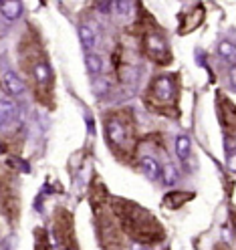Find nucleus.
Segmentation results:
<instances>
[{
  "label": "nucleus",
  "mask_w": 236,
  "mask_h": 250,
  "mask_svg": "<svg viewBox=\"0 0 236 250\" xmlns=\"http://www.w3.org/2000/svg\"><path fill=\"white\" fill-rule=\"evenodd\" d=\"M2 83L6 87V91L10 93V95H22L24 93V83L21 81V77L14 73V71H4L2 73Z\"/></svg>",
  "instance_id": "obj_1"
},
{
  "label": "nucleus",
  "mask_w": 236,
  "mask_h": 250,
  "mask_svg": "<svg viewBox=\"0 0 236 250\" xmlns=\"http://www.w3.org/2000/svg\"><path fill=\"white\" fill-rule=\"evenodd\" d=\"M0 14H2L6 21H17L22 14V4L19 0H6V2L0 4Z\"/></svg>",
  "instance_id": "obj_2"
},
{
  "label": "nucleus",
  "mask_w": 236,
  "mask_h": 250,
  "mask_svg": "<svg viewBox=\"0 0 236 250\" xmlns=\"http://www.w3.org/2000/svg\"><path fill=\"white\" fill-rule=\"evenodd\" d=\"M153 89H155V97H160L162 101H170L172 95H174V85H172L168 77H160V79L155 81Z\"/></svg>",
  "instance_id": "obj_3"
},
{
  "label": "nucleus",
  "mask_w": 236,
  "mask_h": 250,
  "mask_svg": "<svg viewBox=\"0 0 236 250\" xmlns=\"http://www.w3.org/2000/svg\"><path fill=\"white\" fill-rule=\"evenodd\" d=\"M107 135H109V139L115 144V146H121V144H125V137H128V133H125V127L119 123V121H109V125H107Z\"/></svg>",
  "instance_id": "obj_4"
},
{
  "label": "nucleus",
  "mask_w": 236,
  "mask_h": 250,
  "mask_svg": "<svg viewBox=\"0 0 236 250\" xmlns=\"http://www.w3.org/2000/svg\"><path fill=\"white\" fill-rule=\"evenodd\" d=\"M79 39H81V44H83L85 51H93V49H95L97 35H95V30H93L91 26H87V24L79 26Z\"/></svg>",
  "instance_id": "obj_5"
},
{
  "label": "nucleus",
  "mask_w": 236,
  "mask_h": 250,
  "mask_svg": "<svg viewBox=\"0 0 236 250\" xmlns=\"http://www.w3.org/2000/svg\"><path fill=\"white\" fill-rule=\"evenodd\" d=\"M19 117V109L10 101H0V125H10Z\"/></svg>",
  "instance_id": "obj_6"
},
{
  "label": "nucleus",
  "mask_w": 236,
  "mask_h": 250,
  "mask_svg": "<svg viewBox=\"0 0 236 250\" xmlns=\"http://www.w3.org/2000/svg\"><path fill=\"white\" fill-rule=\"evenodd\" d=\"M141 171H144L146 178L155 180L160 176V164H157L153 158H141Z\"/></svg>",
  "instance_id": "obj_7"
},
{
  "label": "nucleus",
  "mask_w": 236,
  "mask_h": 250,
  "mask_svg": "<svg viewBox=\"0 0 236 250\" xmlns=\"http://www.w3.org/2000/svg\"><path fill=\"white\" fill-rule=\"evenodd\" d=\"M190 151H192L190 137L180 135V137L176 139V153H178V158H180V160H188V158H190Z\"/></svg>",
  "instance_id": "obj_8"
},
{
  "label": "nucleus",
  "mask_w": 236,
  "mask_h": 250,
  "mask_svg": "<svg viewBox=\"0 0 236 250\" xmlns=\"http://www.w3.org/2000/svg\"><path fill=\"white\" fill-rule=\"evenodd\" d=\"M85 65H87V71L91 73V75H99L101 71H103V61H101V57L99 55H87L85 57Z\"/></svg>",
  "instance_id": "obj_9"
},
{
  "label": "nucleus",
  "mask_w": 236,
  "mask_h": 250,
  "mask_svg": "<svg viewBox=\"0 0 236 250\" xmlns=\"http://www.w3.org/2000/svg\"><path fill=\"white\" fill-rule=\"evenodd\" d=\"M160 174H162L166 186H174L178 182V169L172 166V164H166L164 167H160Z\"/></svg>",
  "instance_id": "obj_10"
},
{
  "label": "nucleus",
  "mask_w": 236,
  "mask_h": 250,
  "mask_svg": "<svg viewBox=\"0 0 236 250\" xmlns=\"http://www.w3.org/2000/svg\"><path fill=\"white\" fill-rule=\"evenodd\" d=\"M218 53H220V57H222V59H226L230 65H234V44L230 41H222V42H220Z\"/></svg>",
  "instance_id": "obj_11"
},
{
  "label": "nucleus",
  "mask_w": 236,
  "mask_h": 250,
  "mask_svg": "<svg viewBox=\"0 0 236 250\" xmlns=\"http://www.w3.org/2000/svg\"><path fill=\"white\" fill-rule=\"evenodd\" d=\"M35 77H37L39 83H46V81H49V77H51L49 67H46L44 62H39V65H35Z\"/></svg>",
  "instance_id": "obj_12"
},
{
  "label": "nucleus",
  "mask_w": 236,
  "mask_h": 250,
  "mask_svg": "<svg viewBox=\"0 0 236 250\" xmlns=\"http://www.w3.org/2000/svg\"><path fill=\"white\" fill-rule=\"evenodd\" d=\"M148 44H150V49H151L153 53H164V51H166V44L162 42V39H157L155 35H150V37H148Z\"/></svg>",
  "instance_id": "obj_13"
},
{
  "label": "nucleus",
  "mask_w": 236,
  "mask_h": 250,
  "mask_svg": "<svg viewBox=\"0 0 236 250\" xmlns=\"http://www.w3.org/2000/svg\"><path fill=\"white\" fill-rule=\"evenodd\" d=\"M107 91H109V81H105V79L93 81V93H95L97 97H103Z\"/></svg>",
  "instance_id": "obj_14"
},
{
  "label": "nucleus",
  "mask_w": 236,
  "mask_h": 250,
  "mask_svg": "<svg viewBox=\"0 0 236 250\" xmlns=\"http://www.w3.org/2000/svg\"><path fill=\"white\" fill-rule=\"evenodd\" d=\"M121 77H123V83H125V81L133 83L135 77H137V73H135V69H131V67H123V69H121Z\"/></svg>",
  "instance_id": "obj_15"
},
{
  "label": "nucleus",
  "mask_w": 236,
  "mask_h": 250,
  "mask_svg": "<svg viewBox=\"0 0 236 250\" xmlns=\"http://www.w3.org/2000/svg\"><path fill=\"white\" fill-rule=\"evenodd\" d=\"M129 8H131V4L128 2V0H119V2H115V10L121 14V17H125V14L129 12Z\"/></svg>",
  "instance_id": "obj_16"
},
{
  "label": "nucleus",
  "mask_w": 236,
  "mask_h": 250,
  "mask_svg": "<svg viewBox=\"0 0 236 250\" xmlns=\"http://www.w3.org/2000/svg\"><path fill=\"white\" fill-rule=\"evenodd\" d=\"M131 250H148L146 246H141L139 242H135V244H131Z\"/></svg>",
  "instance_id": "obj_17"
}]
</instances>
